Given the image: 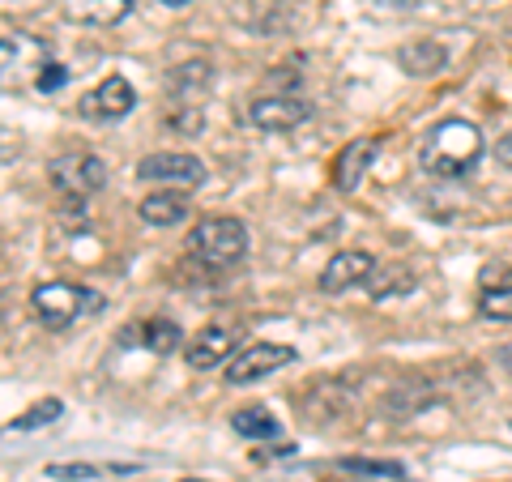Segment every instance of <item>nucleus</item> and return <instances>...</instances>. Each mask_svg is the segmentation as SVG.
I'll return each mask as SVG.
<instances>
[{
    "mask_svg": "<svg viewBox=\"0 0 512 482\" xmlns=\"http://www.w3.org/2000/svg\"><path fill=\"white\" fill-rule=\"evenodd\" d=\"M47 180L60 192V201H90L94 192L107 184V163L94 154L73 150V154H60L47 163Z\"/></svg>",
    "mask_w": 512,
    "mask_h": 482,
    "instance_id": "20e7f679",
    "label": "nucleus"
},
{
    "mask_svg": "<svg viewBox=\"0 0 512 482\" xmlns=\"http://www.w3.org/2000/svg\"><path fill=\"white\" fill-rule=\"evenodd\" d=\"M0 60H5V73H18L26 69V64H35V69H43L47 64V47L35 39V35H5V43H0Z\"/></svg>",
    "mask_w": 512,
    "mask_h": 482,
    "instance_id": "f3484780",
    "label": "nucleus"
},
{
    "mask_svg": "<svg viewBox=\"0 0 512 482\" xmlns=\"http://www.w3.org/2000/svg\"><path fill=\"white\" fill-rule=\"evenodd\" d=\"M52 478H94V465H47Z\"/></svg>",
    "mask_w": 512,
    "mask_h": 482,
    "instance_id": "5701e85b",
    "label": "nucleus"
},
{
    "mask_svg": "<svg viewBox=\"0 0 512 482\" xmlns=\"http://www.w3.org/2000/svg\"><path fill=\"white\" fill-rule=\"evenodd\" d=\"M133 0H69V18L86 26H116L128 18Z\"/></svg>",
    "mask_w": 512,
    "mask_h": 482,
    "instance_id": "dca6fc26",
    "label": "nucleus"
},
{
    "mask_svg": "<svg viewBox=\"0 0 512 482\" xmlns=\"http://www.w3.org/2000/svg\"><path fill=\"white\" fill-rule=\"evenodd\" d=\"M103 303L107 299L99 291H86V286H73V282H43L30 295V308H35V316L47 329H69L73 320L99 312Z\"/></svg>",
    "mask_w": 512,
    "mask_h": 482,
    "instance_id": "7ed1b4c3",
    "label": "nucleus"
},
{
    "mask_svg": "<svg viewBox=\"0 0 512 482\" xmlns=\"http://www.w3.org/2000/svg\"><path fill=\"white\" fill-rule=\"evenodd\" d=\"M64 82H69V69H64V64H52V60H47L35 77L39 94H56V90H64Z\"/></svg>",
    "mask_w": 512,
    "mask_h": 482,
    "instance_id": "412c9836",
    "label": "nucleus"
},
{
    "mask_svg": "<svg viewBox=\"0 0 512 482\" xmlns=\"http://www.w3.org/2000/svg\"><path fill=\"white\" fill-rule=\"evenodd\" d=\"M444 60H448V52L436 39H410V43H402V52H397V64H402V73H410V77H436L444 69Z\"/></svg>",
    "mask_w": 512,
    "mask_h": 482,
    "instance_id": "4468645a",
    "label": "nucleus"
},
{
    "mask_svg": "<svg viewBox=\"0 0 512 482\" xmlns=\"http://www.w3.org/2000/svg\"><path fill=\"white\" fill-rule=\"evenodd\" d=\"M184 350H188V367H197V372H210V367H222V363H231L239 355L235 329H222V325L201 329Z\"/></svg>",
    "mask_w": 512,
    "mask_h": 482,
    "instance_id": "9d476101",
    "label": "nucleus"
},
{
    "mask_svg": "<svg viewBox=\"0 0 512 482\" xmlns=\"http://www.w3.org/2000/svg\"><path fill=\"white\" fill-rule=\"evenodd\" d=\"M308 116H312V103L299 99V94H265V99H256L248 107V120L261 133H291Z\"/></svg>",
    "mask_w": 512,
    "mask_h": 482,
    "instance_id": "0eeeda50",
    "label": "nucleus"
},
{
    "mask_svg": "<svg viewBox=\"0 0 512 482\" xmlns=\"http://www.w3.org/2000/svg\"><path fill=\"white\" fill-rule=\"evenodd\" d=\"M158 5H167V9H184L188 0H158Z\"/></svg>",
    "mask_w": 512,
    "mask_h": 482,
    "instance_id": "a878e982",
    "label": "nucleus"
},
{
    "mask_svg": "<svg viewBox=\"0 0 512 482\" xmlns=\"http://www.w3.org/2000/svg\"><path fill=\"white\" fill-rule=\"evenodd\" d=\"M124 342H141L146 350H154V355H171L175 346H184V333H180V325H175V320L154 316V320H141V325L128 329Z\"/></svg>",
    "mask_w": 512,
    "mask_h": 482,
    "instance_id": "2eb2a0df",
    "label": "nucleus"
},
{
    "mask_svg": "<svg viewBox=\"0 0 512 482\" xmlns=\"http://www.w3.org/2000/svg\"><path fill=\"white\" fill-rule=\"evenodd\" d=\"M504 367H508V372H512V346L504 350Z\"/></svg>",
    "mask_w": 512,
    "mask_h": 482,
    "instance_id": "bb28decb",
    "label": "nucleus"
},
{
    "mask_svg": "<svg viewBox=\"0 0 512 482\" xmlns=\"http://www.w3.org/2000/svg\"><path fill=\"white\" fill-rule=\"evenodd\" d=\"M495 158H500L504 167H512V133H504L500 141H495Z\"/></svg>",
    "mask_w": 512,
    "mask_h": 482,
    "instance_id": "b1692460",
    "label": "nucleus"
},
{
    "mask_svg": "<svg viewBox=\"0 0 512 482\" xmlns=\"http://www.w3.org/2000/svg\"><path fill=\"white\" fill-rule=\"evenodd\" d=\"M342 470H350V474H376V478H406V470L397 461H342Z\"/></svg>",
    "mask_w": 512,
    "mask_h": 482,
    "instance_id": "aec40b11",
    "label": "nucleus"
},
{
    "mask_svg": "<svg viewBox=\"0 0 512 482\" xmlns=\"http://www.w3.org/2000/svg\"><path fill=\"white\" fill-rule=\"evenodd\" d=\"M171 128H180V133H197L201 128V107H171Z\"/></svg>",
    "mask_w": 512,
    "mask_h": 482,
    "instance_id": "4be33fe9",
    "label": "nucleus"
},
{
    "mask_svg": "<svg viewBox=\"0 0 512 482\" xmlns=\"http://www.w3.org/2000/svg\"><path fill=\"white\" fill-rule=\"evenodd\" d=\"M137 180H150V184H171V188H201L205 184V163L197 154H184V150H163V154H146L137 163Z\"/></svg>",
    "mask_w": 512,
    "mask_h": 482,
    "instance_id": "39448f33",
    "label": "nucleus"
},
{
    "mask_svg": "<svg viewBox=\"0 0 512 482\" xmlns=\"http://www.w3.org/2000/svg\"><path fill=\"white\" fill-rule=\"evenodd\" d=\"M376 273V261H372V252H355V248H346V252H338L333 261L320 269V291L325 295H342V291H350V286H367V278Z\"/></svg>",
    "mask_w": 512,
    "mask_h": 482,
    "instance_id": "1a4fd4ad",
    "label": "nucleus"
},
{
    "mask_svg": "<svg viewBox=\"0 0 512 482\" xmlns=\"http://www.w3.org/2000/svg\"><path fill=\"white\" fill-rule=\"evenodd\" d=\"M478 312H483L487 320H500V325L512 320V265H504L500 273L487 269L483 295H478Z\"/></svg>",
    "mask_w": 512,
    "mask_h": 482,
    "instance_id": "ddd939ff",
    "label": "nucleus"
},
{
    "mask_svg": "<svg viewBox=\"0 0 512 482\" xmlns=\"http://www.w3.org/2000/svg\"><path fill=\"white\" fill-rule=\"evenodd\" d=\"M192 201L184 188H163V192H150L146 201L137 205L141 222H150V227H180V222L188 218Z\"/></svg>",
    "mask_w": 512,
    "mask_h": 482,
    "instance_id": "f8f14e48",
    "label": "nucleus"
},
{
    "mask_svg": "<svg viewBox=\"0 0 512 482\" xmlns=\"http://www.w3.org/2000/svg\"><path fill=\"white\" fill-rule=\"evenodd\" d=\"M256 461H265V457H295V444H274L269 453H252Z\"/></svg>",
    "mask_w": 512,
    "mask_h": 482,
    "instance_id": "393cba45",
    "label": "nucleus"
},
{
    "mask_svg": "<svg viewBox=\"0 0 512 482\" xmlns=\"http://www.w3.org/2000/svg\"><path fill=\"white\" fill-rule=\"evenodd\" d=\"M180 482H210V478H180Z\"/></svg>",
    "mask_w": 512,
    "mask_h": 482,
    "instance_id": "cd10ccee",
    "label": "nucleus"
},
{
    "mask_svg": "<svg viewBox=\"0 0 512 482\" xmlns=\"http://www.w3.org/2000/svg\"><path fill=\"white\" fill-rule=\"evenodd\" d=\"M483 158V133L470 120H440L419 146V167L436 180H461Z\"/></svg>",
    "mask_w": 512,
    "mask_h": 482,
    "instance_id": "f257e3e1",
    "label": "nucleus"
},
{
    "mask_svg": "<svg viewBox=\"0 0 512 482\" xmlns=\"http://www.w3.org/2000/svg\"><path fill=\"white\" fill-rule=\"evenodd\" d=\"M188 252L210 269H231L235 261L248 256V227L239 218H201L188 231Z\"/></svg>",
    "mask_w": 512,
    "mask_h": 482,
    "instance_id": "f03ea898",
    "label": "nucleus"
},
{
    "mask_svg": "<svg viewBox=\"0 0 512 482\" xmlns=\"http://www.w3.org/2000/svg\"><path fill=\"white\" fill-rule=\"evenodd\" d=\"M376 141L372 137H359V141H350V146L333 158V188L338 192H355L359 180L367 175V167H372V158H376Z\"/></svg>",
    "mask_w": 512,
    "mask_h": 482,
    "instance_id": "9b49d317",
    "label": "nucleus"
},
{
    "mask_svg": "<svg viewBox=\"0 0 512 482\" xmlns=\"http://www.w3.org/2000/svg\"><path fill=\"white\" fill-rule=\"evenodd\" d=\"M231 427H235L244 440H278V436H282V423H278L265 406H248V410H239L235 419H231Z\"/></svg>",
    "mask_w": 512,
    "mask_h": 482,
    "instance_id": "a211bd4d",
    "label": "nucleus"
},
{
    "mask_svg": "<svg viewBox=\"0 0 512 482\" xmlns=\"http://www.w3.org/2000/svg\"><path fill=\"white\" fill-rule=\"evenodd\" d=\"M133 107H137V90L120 73L103 77V82L94 86L90 99H82V111H86V116H94V120H124Z\"/></svg>",
    "mask_w": 512,
    "mask_h": 482,
    "instance_id": "6e6552de",
    "label": "nucleus"
},
{
    "mask_svg": "<svg viewBox=\"0 0 512 482\" xmlns=\"http://www.w3.org/2000/svg\"><path fill=\"white\" fill-rule=\"evenodd\" d=\"M60 414H64V401H39V406H30L26 414H22V419H13L9 423V431H35V427H47V423H56L60 419Z\"/></svg>",
    "mask_w": 512,
    "mask_h": 482,
    "instance_id": "6ab92c4d",
    "label": "nucleus"
},
{
    "mask_svg": "<svg viewBox=\"0 0 512 482\" xmlns=\"http://www.w3.org/2000/svg\"><path fill=\"white\" fill-rule=\"evenodd\" d=\"M295 363V346H282V342H256L244 346L239 355L227 363V384H252V380H265L269 372Z\"/></svg>",
    "mask_w": 512,
    "mask_h": 482,
    "instance_id": "423d86ee",
    "label": "nucleus"
}]
</instances>
